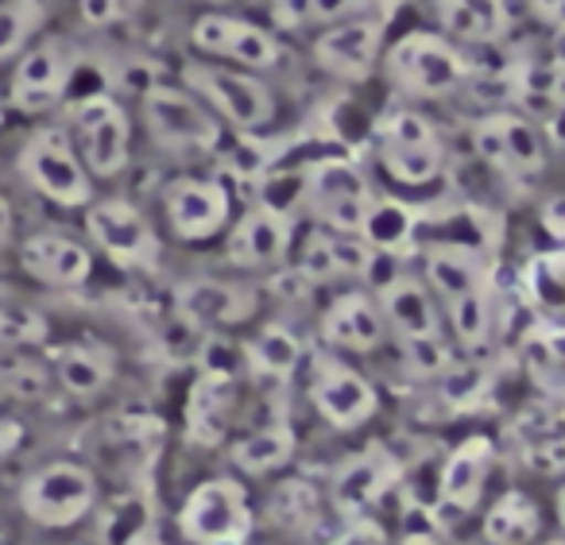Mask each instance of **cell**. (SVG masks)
I'll list each match as a JSON object with an SVG mask.
<instances>
[{
  "mask_svg": "<svg viewBox=\"0 0 565 545\" xmlns=\"http://www.w3.org/2000/svg\"><path fill=\"white\" fill-rule=\"evenodd\" d=\"M384 74L395 89L411 97L438 101L469 86L472 66L457 43L438 32H407L399 43L384 51Z\"/></svg>",
  "mask_w": 565,
  "mask_h": 545,
  "instance_id": "obj_1",
  "label": "cell"
},
{
  "mask_svg": "<svg viewBox=\"0 0 565 545\" xmlns=\"http://www.w3.org/2000/svg\"><path fill=\"white\" fill-rule=\"evenodd\" d=\"M143 125L148 136L167 151H186V156H202L221 143V120L213 109L194 94V89H179L156 82L143 94Z\"/></svg>",
  "mask_w": 565,
  "mask_h": 545,
  "instance_id": "obj_2",
  "label": "cell"
},
{
  "mask_svg": "<svg viewBox=\"0 0 565 545\" xmlns=\"http://www.w3.org/2000/svg\"><path fill=\"white\" fill-rule=\"evenodd\" d=\"M376 151L384 171L403 186H426L446 171V143L438 128L415 109H392L380 120Z\"/></svg>",
  "mask_w": 565,
  "mask_h": 545,
  "instance_id": "obj_3",
  "label": "cell"
},
{
  "mask_svg": "<svg viewBox=\"0 0 565 545\" xmlns=\"http://www.w3.org/2000/svg\"><path fill=\"white\" fill-rule=\"evenodd\" d=\"M376 202L380 197L372 194L364 171L349 159H322L307 171V205L322 228L364 236Z\"/></svg>",
  "mask_w": 565,
  "mask_h": 545,
  "instance_id": "obj_4",
  "label": "cell"
},
{
  "mask_svg": "<svg viewBox=\"0 0 565 545\" xmlns=\"http://www.w3.org/2000/svg\"><path fill=\"white\" fill-rule=\"evenodd\" d=\"M472 151L503 179H539L546 171V136L526 113L495 109L472 125Z\"/></svg>",
  "mask_w": 565,
  "mask_h": 545,
  "instance_id": "obj_5",
  "label": "cell"
},
{
  "mask_svg": "<svg viewBox=\"0 0 565 545\" xmlns=\"http://www.w3.org/2000/svg\"><path fill=\"white\" fill-rule=\"evenodd\" d=\"M182 82L202 97L213 109L217 120H228L241 132H256V128L275 120V94L248 71H233V66H210V63H190L182 66Z\"/></svg>",
  "mask_w": 565,
  "mask_h": 545,
  "instance_id": "obj_6",
  "label": "cell"
},
{
  "mask_svg": "<svg viewBox=\"0 0 565 545\" xmlns=\"http://www.w3.org/2000/svg\"><path fill=\"white\" fill-rule=\"evenodd\" d=\"M20 171L43 197H51L55 205H66V210L89 205V197H94L86 159H82V151L74 148L63 128H40L20 151Z\"/></svg>",
  "mask_w": 565,
  "mask_h": 545,
  "instance_id": "obj_7",
  "label": "cell"
},
{
  "mask_svg": "<svg viewBox=\"0 0 565 545\" xmlns=\"http://www.w3.org/2000/svg\"><path fill=\"white\" fill-rule=\"evenodd\" d=\"M179 530L190 545H241L252 534V503L244 483L217 475L186 495Z\"/></svg>",
  "mask_w": 565,
  "mask_h": 545,
  "instance_id": "obj_8",
  "label": "cell"
},
{
  "mask_svg": "<svg viewBox=\"0 0 565 545\" xmlns=\"http://www.w3.org/2000/svg\"><path fill=\"white\" fill-rule=\"evenodd\" d=\"M97 503V480L86 464L78 460H55V464L40 468L28 475L20 488V511L35 522V526H74L86 519Z\"/></svg>",
  "mask_w": 565,
  "mask_h": 545,
  "instance_id": "obj_9",
  "label": "cell"
},
{
  "mask_svg": "<svg viewBox=\"0 0 565 545\" xmlns=\"http://www.w3.org/2000/svg\"><path fill=\"white\" fill-rule=\"evenodd\" d=\"M86 233L105 256L128 271H156L159 236L151 221L125 197H102L86 205Z\"/></svg>",
  "mask_w": 565,
  "mask_h": 545,
  "instance_id": "obj_10",
  "label": "cell"
},
{
  "mask_svg": "<svg viewBox=\"0 0 565 545\" xmlns=\"http://www.w3.org/2000/svg\"><path fill=\"white\" fill-rule=\"evenodd\" d=\"M310 403L333 429H356L380 410V395L369 375H361L333 352L310 356Z\"/></svg>",
  "mask_w": 565,
  "mask_h": 545,
  "instance_id": "obj_11",
  "label": "cell"
},
{
  "mask_svg": "<svg viewBox=\"0 0 565 545\" xmlns=\"http://www.w3.org/2000/svg\"><path fill=\"white\" fill-rule=\"evenodd\" d=\"M74 132H78V148L89 174L117 179L128 167L132 125H128V113L109 94H94L86 101H78V109H74Z\"/></svg>",
  "mask_w": 565,
  "mask_h": 545,
  "instance_id": "obj_12",
  "label": "cell"
},
{
  "mask_svg": "<svg viewBox=\"0 0 565 545\" xmlns=\"http://www.w3.org/2000/svg\"><path fill=\"white\" fill-rule=\"evenodd\" d=\"M74 78V51L66 40L51 35V40L35 43L24 51L9 82V101L20 113H47L66 97V86Z\"/></svg>",
  "mask_w": 565,
  "mask_h": 545,
  "instance_id": "obj_13",
  "label": "cell"
},
{
  "mask_svg": "<svg viewBox=\"0 0 565 545\" xmlns=\"http://www.w3.org/2000/svg\"><path fill=\"white\" fill-rule=\"evenodd\" d=\"M190 43L205 55H217L236 63L241 71H271L282 58V43L271 32L248 24L241 17H221V12H205L190 28Z\"/></svg>",
  "mask_w": 565,
  "mask_h": 545,
  "instance_id": "obj_14",
  "label": "cell"
},
{
  "mask_svg": "<svg viewBox=\"0 0 565 545\" xmlns=\"http://www.w3.org/2000/svg\"><path fill=\"white\" fill-rule=\"evenodd\" d=\"M384 51V17H361L341 20L330 32L318 35L315 43V63L322 66L330 78L341 82H364L380 63Z\"/></svg>",
  "mask_w": 565,
  "mask_h": 545,
  "instance_id": "obj_15",
  "label": "cell"
},
{
  "mask_svg": "<svg viewBox=\"0 0 565 545\" xmlns=\"http://www.w3.org/2000/svg\"><path fill=\"white\" fill-rule=\"evenodd\" d=\"M228 205H233L228 202V190L217 179H174L163 190L167 225L186 244L217 236L228 221Z\"/></svg>",
  "mask_w": 565,
  "mask_h": 545,
  "instance_id": "obj_16",
  "label": "cell"
},
{
  "mask_svg": "<svg viewBox=\"0 0 565 545\" xmlns=\"http://www.w3.org/2000/svg\"><path fill=\"white\" fill-rule=\"evenodd\" d=\"M291 236L295 225L287 213L256 205L233 225L225 241V259L233 267H244V271H267V267H279L287 259Z\"/></svg>",
  "mask_w": 565,
  "mask_h": 545,
  "instance_id": "obj_17",
  "label": "cell"
},
{
  "mask_svg": "<svg viewBox=\"0 0 565 545\" xmlns=\"http://www.w3.org/2000/svg\"><path fill=\"white\" fill-rule=\"evenodd\" d=\"M376 302L384 310L387 333L399 336V344L441 336V313L438 302H434V290L423 279H415V275H392L376 290Z\"/></svg>",
  "mask_w": 565,
  "mask_h": 545,
  "instance_id": "obj_18",
  "label": "cell"
},
{
  "mask_svg": "<svg viewBox=\"0 0 565 545\" xmlns=\"http://www.w3.org/2000/svg\"><path fill=\"white\" fill-rule=\"evenodd\" d=\"M20 267L43 287H82L94 275V256L86 244L63 233H32L20 244Z\"/></svg>",
  "mask_w": 565,
  "mask_h": 545,
  "instance_id": "obj_19",
  "label": "cell"
},
{
  "mask_svg": "<svg viewBox=\"0 0 565 545\" xmlns=\"http://www.w3.org/2000/svg\"><path fill=\"white\" fill-rule=\"evenodd\" d=\"M179 313L194 329L244 325L256 313V290L225 279H190L179 287Z\"/></svg>",
  "mask_w": 565,
  "mask_h": 545,
  "instance_id": "obj_20",
  "label": "cell"
},
{
  "mask_svg": "<svg viewBox=\"0 0 565 545\" xmlns=\"http://www.w3.org/2000/svg\"><path fill=\"white\" fill-rule=\"evenodd\" d=\"M387 336V321L380 310L376 295L364 290H349V295L333 298L322 313V341L341 352H372L380 349Z\"/></svg>",
  "mask_w": 565,
  "mask_h": 545,
  "instance_id": "obj_21",
  "label": "cell"
},
{
  "mask_svg": "<svg viewBox=\"0 0 565 545\" xmlns=\"http://www.w3.org/2000/svg\"><path fill=\"white\" fill-rule=\"evenodd\" d=\"M376 259H380V252L372 248L364 236L333 233V228H315L299 252V271L318 287V282H330V279L369 275Z\"/></svg>",
  "mask_w": 565,
  "mask_h": 545,
  "instance_id": "obj_22",
  "label": "cell"
},
{
  "mask_svg": "<svg viewBox=\"0 0 565 545\" xmlns=\"http://www.w3.org/2000/svg\"><path fill=\"white\" fill-rule=\"evenodd\" d=\"M399 480V460L384 449V445H372L361 457H353L338 475H333V503L338 511H345L349 519H361L369 506L380 503L392 483Z\"/></svg>",
  "mask_w": 565,
  "mask_h": 545,
  "instance_id": "obj_23",
  "label": "cell"
},
{
  "mask_svg": "<svg viewBox=\"0 0 565 545\" xmlns=\"http://www.w3.org/2000/svg\"><path fill=\"white\" fill-rule=\"evenodd\" d=\"M492 460H495V445L488 437H465L454 452L441 464V480H438V495L441 506L457 514H469L472 506L484 495V483L492 475Z\"/></svg>",
  "mask_w": 565,
  "mask_h": 545,
  "instance_id": "obj_24",
  "label": "cell"
},
{
  "mask_svg": "<svg viewBox=\"0 0 565 545\" xmlns=\"http://www.w3.org/2000/svg\"><path fill=\"white\" fill-rule=\"evenodd\" d=\"M426 282L430 290L446 302H457V298L472 295V290H484L492 287V267L488 259L480 256L477 248L469 244H454V241H441L426 248Z\"/></svg>",
  "mask_w": 565,
  "mask_h": 545,
  "instance_id": "obj_25",
  "label": "cell"
},
{
  "mask_svg": "<svg viewBox=\"0 0 565 545\" xmlns=\"http://www.w3.org/2000/svg\"><path fill=\"white\" fill-rule=\"evenodd\" d=\"M434 17L457 43L492 47L511 32L508 0H434Z\"/></svg>",
  "mask_w": 565,
  "mask_h": 545,
  "instance_id": "obj_26",
  "label": "cell"
},
{
  "mask_svg": "<svg viewBox=\"0 0 565 545\" xmlns=\"http://www.w3.org/2000/svg\"><path fill=\"white\" fill-rule=\"evenodd\" d=\"M236 406V375L233 372H202L186 403V437L194 445H217L228 429Z\"/></svg>",
  "mask_w": 565,
  "mask_h": 545,
  "instance_id": "obj_27",
  "label": "cell"
},
{
  "mask_svg": "<svg viewBox=\"0 0 565 545\" xmlns=\"http://www.w3.org/2000/svg\"><path fill=\"white\" fill-rule=\"evenodd\" d=\"M55 372H58V383H63L71 395L94 398L113 383L117 364H113V352L102 349V344L74 341V344H63V349L55 352Z\"/></svg>",
  "mask_w": 565,
  "mask_h": 545,
  "instance_id": "obj_28",
  "label": "cell"
},
{
  "mask_svg": "<svg viewBox=\"0 0 565 545\" xmlns=\"http://www.w3.org/2000/svg\"><path fill=\"white\" fill-rule=\"evenodd\" d=\"M302 336L295 329L279 325V321H267L264 329L244 341V364L252 367L264 380H291L302 364Z\"/></svg>",
  "mask_w": 565,
  "mask_h": 545,
  "instance_id": "obj_29",
  "label": "cell"
},
{
  "mask_svg": "<svg viewBox=\"0 0 565 545\" xmlns=\"http://www.w3.org/2000/svg\"><path fill=\"white\" fill-rule=\"evenodd\" d=\"M539 530L542 511L526 491H503L480 522V534H484L488 545H534Z\"/></svg>",
  "mask_w": 565,
  "mask_h": 545,
  "instance_id": "obj_30",
  "label": "cell"
},
{
  "mask_svg": "<svg viewBox=\"0 0 565 545\" xmlns=\"http://www.w3.org/2000/svg\"><path fill=\"white\" fill-rule=\"evenodd\" d=\"M523 367L542 395L565 403V325H542L526 333Z\"/></svg>",
  "mask_w": 565,
  "mask_h": 545,
  "instance_id": "obj_31",
  "label": "cell"
},
{
  "mask_svg": "<svg viewBox=\"0 0 565 545\" xmlns=\"http://www.w3.org/2000/svg\"><path fill=\"white\" fill-rule=\"evenodd\" d=\"M295 452V434L291 426H264V429H252L248 437L233 445V464L241 468L244 475H271L279 472Z\"/></svg>",
  "mask_w": 565,
  "mask_h": 545,
  "instance_id": "obj_32",
  "label": "cell"
},
{
  "mask_svg": "<svg viewBox=\"0 0 565 545\" xmlns=\"http://www.w3.org/2000/svg\"><path fill=\"white\" fill-rule=\"evenodd\" d=\"M369 0H271V24L282 32H299L310 24H338L361 17Z\"/></svg>",
  "mask_w": 565,
  "mask_h": 545,
  "instance_id": "obj_33",
  "label": "cell"
},
{
  "mask_svg": "<svg viewBox=\"0 0 565 545\" xmlns=\"http://www.w3.org/2000/svg\"><path fill=\"white\" fill-rule=\"evenodd\" d=\"M446 318L454 325V336L465 349H484L488 336H492V318H495V302H492V287L472 290V295L446 302Z\"/></svg>",
  "mask_w": 565,
  "mask_h": 545,
  "instance_id": "obj_34",
  "label": "cell"
},
{
  "mask_svg": "<svg viewBox=\"0 0 565 545\" xmlns=\"http://www.w3.org/2000/svg\"><path fill=\"white\" fill-rule=\"evenodd\" d=\"M47 12L40 0H0V63L32 43V35L43 28Z\"/></svg>",
  "mask_w": 565,
  "mask_h": 545,
  "instance_id": "obj_35",
  "label": "cell"
},
{
  "mask_svg": "<svg viewBox=\"0 0 565 545\" xmlns=\"http://www.w3.org/2000/svg\"><path fill=\"white\" fill-rule=\"evenodd\" d=\"M415 236V213L403 202H376L369 217V228H364V241L384 256V252H399L411 244Z\"/></svg>",
  "mask_w": 565,
  "mask_h": 545,
  "instance_id": "obj_36",
  "label": "cell"
},
{
  "mask_svg": "<svg viewBox=\"0 0 565 545\" xmlns=\"http://www.w3.org/2000/svg\"><path fill=\"white\" fill-rule=\"evenodd\" d=\"M47 341V321L35 313L32 306L20 302H0V352L32 349V344Z\"/></svg>",
  "mask_w": 565,
  "mask_h": 545,
  "instance_id": "obj_37",
  "label": "cell"
},
{
  "mask_svg": "<svg viewBox=\"0 0 565 545\" xmlns=\"http://www.w3.org/2000/svg\"><path fill=\"white\" fill-rule=\"evenodd\" d=\"M47 391V375L40 364L28 360H0V395L9 398H40Z\"/></svg>",
  "mask_w": 565,
  "mask_h": 545,
  "instance_id": "obj_38",
  "label": "cell"
},
{
  "mask_svg": "<svg viewBox=\"0 0 565 545\" xmlns=\"http://www.w3.org/2000/svg\"><path fill=\"white\" fill-rule=\"evenodd\" d=\"M531 290L539 302L565 310V252L562 256H542L531 264Z\"/></svg>",
  "mask_w": 565,
  "mask_h": 545,
  "instance_id": "obj_39",
  "label": "cell"
},
{
  "mask_svg": "<svg viewBox=\"0 0 565 545\" xmlns=\"http://www.w3.org/2000/svg\"><path fill=\"white\" fill-rule=\"evenodd\" d=\"M403 349V360L415 375L423 380H434V375H446L454 367V356H449V344L446 336H434V341H411V344H399Z\"/></svg>",
  "mask_w": 565,
  "mask_h": 545,
  "instance_id": "obj_40",
  "label": "cell"
},
{
  "mask_svg": "<svg viewBox=\"0 0 565 545\" xmlns=\"http://www.w3.org/2000/svg\"><path fill=\"white\" fill-rule=\"evenodd\" d=\"M143 0H78V12L89 28H109L128 20Z\"/></svg>",
  "mask_w": 565,
  "mask_h": 545,
  "instance_id": "obj_41",
  "label": "cell"
},
{
  "mask_svg": "<svg viewBox=\"0 0 565 545\" xmlns=\"http://www.w3.org/2000/svg\"><path fill=\"white\" fill-rule=\"evenodd\" d=\"M330 545H387V534H384V526H380L376 519L361 514V519L349 522V526L341 530V534L333 537Z\"/></svg>",
  "mask_w": 565,
  "mask_h": 545,
  "instance_id": "obj_42",
  "label": "cell"
},
{
  "mask_svg": "<svg viewBox=\"0 0 565 545\" xmlns=\"http://www.w3.org/2000/svg\"><path fill=\"white\" fill-rule=\"evenodd\" d=\"M539 225H542V233H546L550 241L565 244V190H562V194H554V197H546V202H542Z\"/></svg>",
  "mask_w": 565,
  "mask_h": 545,
  "instance_id": "obj_43",
  "label": "cell"
},
{
  "mask_svg": "<svg viewBox=\"0 0 565 545\" xmlns=\"http://www.w3.org/2000/svg\"><path fill=\"white\" fill-rule=\"evenodd\" d=\"M526 9H531L542 24H562L565 20V0H526Z\"/></svg>",
  "mask_w": 565,
  "mask_h": 545,
  "instance_id": "obj_44",
  "label": "cell"
},
{
  "mask_svg": "<svg viewBox=\"0 0 565 545\" xmlns=\"http://www.w3.org/2000/svg\"><path fill=\"white\" fill-rule=\"evenodd\" d=\"M24 441V429L17 426V421H9V418H0V457H9L17 445Z\"/></svg>",
  "mask_w": 565,
  "mask_h": 545,
  "instance_id": "obj_45",
  "label": "cell"
},
{
  "mask_svg": "<svg viewBox=\"0 0 565 545\" xmlns=\"http://www.w3.org/2000/svg\"><path fill=\"white\" fill-rule=\"evenodd\" d=\"M12 225H17V217H12V205H9V197L0 194V248H9Z\"/></svg>",
  "mask_w": 565,
  "mask_h": 545,
  "instance_id": "obj_46",
  "label": "cell"
},
{
  "mask_svg": "<svg viewBox=\"0 0 565 545\" xmlns=\"http://www.w3.org/2000/svg\"><path fill=\"white\" fill-rule=\"evenodd\" d=\"M125 545H163V537H159L151 526H143V530H136V534H128Z\"/></svg>",
  "mask_w": 565,
  "mask_h": 545,
  "instance_id": "obj_47",
  "label": "cell"
},
{
  "mask_svg": "<svg viewBox=\"0 0 565 545\" xmlns=\"http://www.w3.org/2000/svg\"><path fill=\"white\" fill-rule=\"evenodd\" d=\"M399 545H438V542H434L430 534H407V537H403Z\"/></svg>",
  "mask_w": 565,
  "mask_h": 545,
  "instance_id": "obj_48",
  "label": "cell"
},
{
  "mask_svg": "<svg viewBox=\"0 0 565 545\" xmlns=\"http://www.w3.org/2000/svg\"><path fill=\"white\" fill-rule=\"evenodd\" d=\"M557 522H562V530H565V483H562V491H557Z\"/></svg>",
  "mask_w": 565,
  "mask_h": 545,
  "instance_id": "obj_49",
  "label": "cell"
},
{
  "mask_svg": "<svg viewBox=\"0 0 565 545\" xmlns=\"http://www.w3.org/2000/svg\"><path fill=\"white\" fill-rule=\"evenodd\" d=\"M542 545H565V537H554V542H542Z\"/></svg>",
  "mask_w": 565,
  "mask_h": 545,
  "instance_id": "obj_50",
  "label": "cell"
},
{
  "mask_svg": "<svg viewBox=\"0 0 565 545\" xmlns=\"http://www.w3.org/2000/svg\"><path fill=\"white\" fill-rule=\"evenodd\" d=\"M213 4H225V0H213Z\"/></svg>",
  "mask_w": 565,
  "mask_h": 545,
  "instance_id": "obj_51",
  "label": "cell"
},
{
  "mask_svg": "<svg viewBox=\"0 0 565 545\" xmlns=\"http://www.w3.org/2000/svg\"><path fill=\"white\" fill-rule=\"evenodd\" d=\"M74 545H82V542H74Z\"/></svg>",
  "mask_w": 565,
  "mask_h": 545,
  "instance_id": "obj_52",
  "label": "cell"
}]
</instances>
